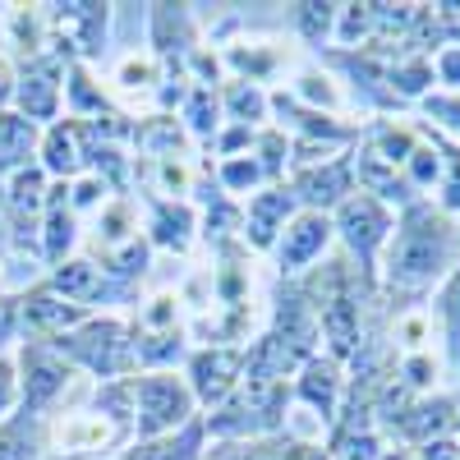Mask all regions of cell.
<instances>
[{"mask_svg": "<svg viewBox=\"0 0 460 460\" xmlns=\"http://www.w3.org/2000/svg\"><path fill=\"white\" fill-rule=\"evenodd\" d=\"M442 249H447V235H442V226L438 221H414L401 244H396V258H392V277L405 281V286H419V281H429L438 272V262H442Z\"/></svg>", "mask_w": 460, "mask_h": 460, "instance_id": "cell-1", "label": "cell"}, {"mask_svg": "<svg viewBox=\"0 0 460 460\" xmlns=\"http://www.w3.org/2000/svg\"><path fill=\"white\" fill-rule=\"evenodd\" d=\"M147 396H152V410H147V429H157V424H171V419H180V410H184V396H180L175 387H157V382H152V387H147Z\"/></svg>", "mask_w": 460, "mask_h": 460, "instance_id": "cell-2", "label": "cell"}, {"mask_svg": "<svg viewBox=\"0 0 460 460\" xmlns=\"http://www.w3.org/2000/svg\"><path fill=\"white\" fill-rule=\"evenodd\" d=\"M5 377H10V368L0 364V405H5Z\"/></svg>", "mask_w": 460, "mask_h": 460, "instance_id": "cell-4", "label": "cell"}, {"mask_svg": "<svg viewBox=\"0 0 460 460\" xmlns=\"http://www.w3.org/2000/svg\"><path fill=\"white\" fill-rule=\"evenodd\" d=\"M323 240H327V226H323V221H314V217L299 221V226H295V240H290V249H286V262H304Z\"/></svg>", "mask_w": 460, "mask_h": 460, "instance_id": "cell-3", "label": "cell"}]
</instances>
